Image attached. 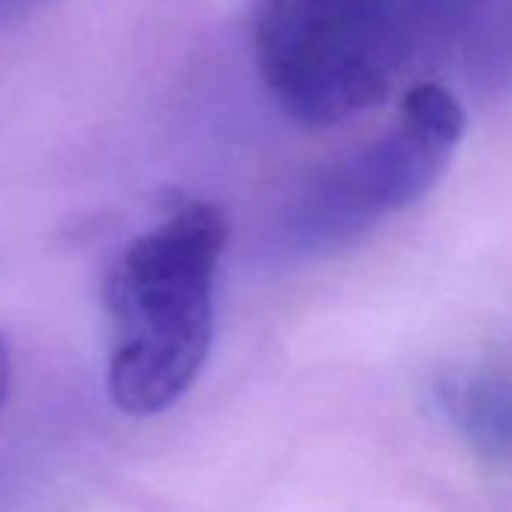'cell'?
Segmentation results:
<instances>
[{
    "label": "cell",
    "instance_id": "obj_1",
    "mask_svg": "<svg viewBox=\"0 0 512 512\" xmlns=\"http://www.w3.org/2000/svg\"><path fill=\"white\" fill-rule=\"evenodd\" d=\"M229 238L226 211L184 199L136 235L106 281L109 395L130 416H157L196 383L214 338V281Z\"/></svg>",
    "mask_w": 512,
    "mask_h": 512
},
{
    "label": "cell",
    "instance_id": "obj_2",
    "mask_svg": "<svg viewBox=\"0 0 512 512\" xmlns=\"http://www.w3.org/2000/svg\"><path fill=\"white\" fill-rule=\"evenodd\" d=\"M253 61L302 127H335L380 106L431 64L419 0H256Z\"/></svg>",
    "mask_w": 512,
    "mask_h": 512
},
{
    "label": "cell",
    "instance_id": "obj_3",
    "mask_svg": "<svg viewBox=\"0 0 512 512\" xmlns=\"http://www.w3.org/2000/svg\"><path fill=\"white\" fill-rule=\"evenodd\" d=\"M467 130L461 100L440 82L413 85L395 121L317 169L284 214L296 253L341 250L419 202L449 169Z\"/></svg>",
    "mask_w": 512,
    "mask_h": 512
},
{
    "label": "cell",
    "instance_id": "obj_4",
    "mask_svg": "<svg viewBox=\"0 0 512 512\" xmlns=\"http://www.w3.org/2000/svg\"><path fill=\"white\" fill-rule=\"evenodd\" d=\"M452 425L479 449L512 455V377L458 374L437 389Z\"/></svg>",
    "mask_w": 512,
    "mask_h": 512
},
{
    "label": "cell",
    "instance_id": "obj_5",
    "mask_svg": "<svg viewBox=\"0 0 512 512\" xmlns=\"http://www.w3.org/2000/svg\"><path fill=\"white\" fill-rule=\"evenodd\" d=\"M464 76L479 94L512 88V0H494L464 49Z\"/></svg>",
    "mask_w": 512,
    "mask_h": 512
},
{
    "label": "cell",
    "instance_id": "obj_6",
    "mask_svg": "<svg viewBox=\"0 0 512 512\" xmlns=\"http://www.w3.org/2000/svg\"><path fill=\"white\" fill-rule=\"evenodd\" d=\"M49 0H0V34L40 13Z\"/></svg>",
    "mask_w": 512,
    "mask_h": 512
},
{
    "label": "cell",
    "instance_id": "obj_7",
    "mask_svg": "<svg viewBox=\"0 0 512 512\" xmlns=\"http://www.w3.org/2000/svg\"><path fill=\"white\" fill-rule=\"evenodd\" d=\"M10 380H13V356H10V344H7V338L0 335V404L7 401Z\"/></svg>",
    "mask_w": 512,
    "mask_h": 512
}]
</instances>
